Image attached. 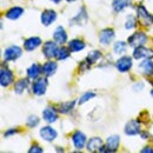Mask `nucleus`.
<instances>
[{
  "label": "nucleus",
  "instance_id": "f257e3e1",
  "mask_svg": "<svg viewBox=\"0 0 153 153\" xmlns=\"http://www.w3.org/2000/svg\"><path fill=\"white\" fill-rule=\"evenodd\" d=\"M137 19L144 26H150L153 24V16L150 14L144 5H139L137 7Z\"/></svg>",
  "mask_w": 153,
  "mask_h": 153
},
{
  "label": "nucleus",
  "instance_id": "f03ea898",
  "mask_svg": "<svg viewBox=\"0 0 153 153\" xmlns=\"http://www.w3.org/2000/svg\"><path fill=\"white\" fill-rule=\"evenodd\" d=\"M146 41H147V36L144 32H135L127 39V44L134 48L139 47V46H144L146 44Z\"/></svg>",
  "mask_w": 153,
  "mask_h": 153
},
{
  "label": "nucleus",
  "instance_id": "7ed1b4c3",
  "mask_svg": "<svg viewBox=\"0 0 153 153\" xmlns=\"http://www.w3.org/2000/svg\"><path fill=\"white\" fill-rule=\"evenodd\" d=\"M58 42L56 41H46L44 44V47H42V54L47 59H52V58H57L58 53V47L57 45Z\"/></svg>",
  "mask_w": 153,
  "mask_h": 153
},
{
  "label": "nucleus",
  "instance_id": "20e7f679",
  "mask_svg": "<svg viewBox=\"0 0 153 153\" xmlns=\"http://www.w3.org/2000/svg\"><path fill=\"white\" fill-rule=\"evenodd\" d=\"M21 54H22V50L19 46H10L4 52V59L5 61H14L21 57Z\"/></svg>",
  "mask_w": 153,
  "mask_h": 153
},
{
  "label": "nucleus",
  "instance_id": "39448f33",
  "mask_svg": "<svg viewBox=\"0 0 153 153\" xmlns=\"http://www.w3.org/2000/svg\"><path fill=\"white\" fill-rule=\"evenodd\" d=\"M47 88V79L46 78H37L34 82L32 84V92L36 96H42L45 94Z\"/></svg>",
  "mask_w": 153,
  "mask_h": 153
},
{
  "label": "nucleus",
  "instance_id": "423d86ee",
  "mask_svg": "<svg viewBox=\"0 0 153 153\" xmlns=\"http://www.w3.org/2000/svg\"><path fill=\"white\" fill-rule=\"evenodd\" d=\"M133 62H132V58L127 57V56H124V57L119 58L115 62V66L118 68L119 72L121 73H126L127 71H130V68L132 67Z\"/></svg>",
  "mask_w": 153,
  "mask_h": 153
},
{
  "label": "nucleus",
  "instance_id": "0eeeda50",
  "mask_svg": "<svg viewBox=\"0 0 153 153\" xmlns=\"http://www.w3.org/2000/svg\"><path fill=\"white\" fill-rule=\"evenodd\" d=\"M87 151L88 152H105L104 141L98 137L91 138V140H88L87 143Z\"/></svg>",
  "mask_w": 153,
  "mask_h": 153
},
{
  "label": "nucleus",
  "instance_id": "6e6552de",
  "mask_svg": "<svg viewBox=\"0 0 153 153\" xmlns=\"http://www.w3.org/2000/svg\"><path fill=\"white\" fill-rule=\"evenodd\" d=\"M13 80H14L13 72L11 70H8V68L2 67L1 71H0V84H1V86L2 87H7L11 84H13Z\"/></svg>",
  "mask_w": 153,
  "mask_h": 153
},
{
  "label": "nucleus",
  "instance_id": "1a4fd4ad",
  "mask_svg": "<svg viewBox=\"0 0 153 153\" xmlns=\"http://www.w3.org/2000/svg\"><path fill=\"white\" fill-rule=\"evenodd\" d=\"M114 37H115L114 31H113L112 28H105V30H102V31L100 32V34H99V41H100V44H102L104 46H107V45H110V44L113 41Z\"/></svg>",
  "mask_w": 153,
  "mask_h": 153
},
{
  "label": "nucleus",
  "instance_id": "9d476101",
  "mask_svg": "<svg viewBox=\"0 0 153 153\" xmlns=\"http://www.w3.org/2000/svg\"><path fill=\"white\" fill-rule=\"evenodd\" d=\"M134 59H151L153 58V51L150 48H146L145 46H139L135 47L133 51Z\"/></svg>",
  "mask_w": 153,
  "mask_h": 153
},
{
  "label": "nucleus",
  "instance_id": "9b49d317",
  "mask_svg": "<svg viewBox=\"0 0 153 153\" xmlns=\"http://www.w3.org/2000/svg\"><path fill=\"white\" fill-rule=\"evenodd\" d=\"M72 141L76 150H82L86 145V135L81 131H76L72 134Z\"/></svg>",
  "mask_w": 153,
  "mask_h": 153
},
{
  "label": "nucleus",
  "instance_id": "f8f14e48",
  "mask_svg": "<svg viewBox=\"0 0 153 153\" xmlns=\"http://www.w3.org/2000/svg\"><path fill=\"white\" fill-rule=\"evenodd\" d=\"M56 19H57V13L53 10H45L41 13V17H40L41 24L44 26H50L52 22L56 21Z\"/></svg>",
  "mask_w": 153,
  "mask_h": 153
},
{
  "label": "nucleus",
  "instance_id": "ddd939ff",
  "mask_svg": "<svg viewBox=\"0 0 153 153\" xmlns=\"http://www.w3.org/2000/svg\"><path fill=\"white\" fill-rule=\"evenodd\" d=\"M120 144V137L119 135H110L106 140L105 145V152H115Z\"/></svg>",
  "mask_w": 153,
  "mask_h": 153
},
{
  "label": "nucleus",
  "instance_id": "4468645a",
  "mask_svg": "<svg viewBox=\"0 0 153 153\" xmlns=\"http://www.w3.org/2000/svg\"><path fill=\"white\" fill-rule=\"evenodd\" d=\"M57 135V131L51 126H44L42 128H40V137L46 141H53Z\"/></svg>",
  "mask_w": 153,
  "mask_h": 153
},
{
  "label": "nucleus",
  "instance_id": "2eb2a0df",
  "mask_svg": "<svg viewBox=\"0 0 153 153\" xmlns=\"http://www.w3.org/2000/svg\"><path fill=\"white\" fill-rule=\"evenodd\" d=\"M40 45H41V39L39 37H31V38L26 39L24 41V48L27 52L34 51L36 48H38Z\"/></svg>",
  "mask_w": 153,
  "mask_h": 153
},
{
  "label": "nucleus",
  "instance_id": "dca6fc26",
  "mask_svg": "<svg viewBox=\"0 0 153 153\" xmlns=\"http://www.w3.org/2000/svg\"><path fill=\"white\" fill-rule=\"evenodd\" d=\"M42 118L46 123L52 124L54 121H57L58 119V112L54 107H47L42 111Z\"/></svg>",
  "mask_w": 153,
  "mask_h": 153
},
{
  "label": "nucleus",
  "instance_id": "f3484780",
  "mask_svg": "<svg viewBox=\"0 0 153 153\" xmlns=\"http://www.w3.org/2000/svg\"><path fill=\"white\" fill-rule=\"evenodd\" d=\"M125 133L127 135H137L140 133V124L138 120H130L125 125Z\"/></svg>",
  "mask_w": 153,
  "mask_h": 153
},
{
  "label": "nucleus",
  "instance_id": "a211bd4d",
  "mask_svg": "<svg viewBox=\"0 0 153 153\" xmlns=\"http://www.w3.org/2000/svg\"><path fill=\"white\" fill-rule=\"evenodd\" d=\"M53 39L59 45H62L67 41V33L62 26H58L56 31L53 32Z\"/></svg>",
  "mask_w": 153,
  "mask_h": 153
},
{
  "label": "nucleus",
  "instance_id": "6ab92c4d",
  "mask_svg": "<svg viewBox=\"0 0 153 153\" xmlns=\"http://www.w3.org/2000/svg\"><path fill=\"white\" fill-rule=\"evenodd\" d=\"M24 8L22 7H19V6H14L12 8H10L6 13H5V17L7 19H11V20H16V19H19L20 17L24 14Z\"/></svg>",
  "mask_w": 153,
  "mask_h": 153
},
{
  "label": "nucleus",
  "instance_id": "aec40b11",
  "mask_svg": "<svg viewBox=\"0 0 153 153\" xmlns=\"http://www.w3.org/2000/svg\"><path fill=\"white\" fill-rule=\"evenodd\" d=\"M86 21H87V13H86V10H85L84 7H82V8H80L79 13L76 14L73 19L70 20L71 25H72V24H76V25H79V26L85 25V24H86Z\"/></svg>",
  "mask_w": 153,
  "mask_h": 153
},
{
  "label": "nucleus",
  "instance_id": "412c9836",
  "mask_svg": "<svg viewBox=\"0 0 153 153\" xmlns=\"http://www.w3.org/2000/svg\"><path fill=\"white\" fill-rule=\"evenodd\" d=\"M57 68H58L57 62L50 60V61H47V62H45V64L42 65V73L46 76H51L56 73Z\"/></svg>",
  "mask_w": 153,
  "mask_h": 153
},
{
  "label": "nucleus",
  "instance_id": "4be33fe9",
  "mask_svg": "<svg viewBox=\"0 0 153 153\" xmlns=\"http://www.w3.org/2000/svg\"><path fill=\"white\" fill-rule=\"evenodd\" d=\"M41 73H42V66H40L39 64H33L27 68V76L30 79L36 80Z\"/></svg>",
  "mask_w": 153,
  "mask_h": 153
},
{
  "label": "nucleus",
  "instance_id": "5701e85b",
  "mask_svg": "<svg viewBox=\"0 0 153 153\" xmlns=\"http://www.w3.org/2000/svg\"><path fill=\"white\" fill-rule=\"evenodd\" d=\"M139 67L141 68V71H143V73H144L145 76H153V61L151 59H145V60L139 65Z\"/></svg>",
  "mask_w": 153,
  "mask_h": 153
},
{
  "label": "nucleus",
  "instance_id": "b1692460",
  "mask_svg": "<svg viewBox=\"0 0 153 153\" xmlns=\"http://www.w3.org/2000/svg\"><path fill=\"white\" fill-rule=\"evenodd\" d=\"M86 47V44L80 40V39H73L70 41L68 44V48L71 50V52H79V51H82L84 48Z\"/></svg>",
  "mask_w": 153,
  "mask_h": 153
},
{
  "label": "nucleus",
  "instance_id": "393cba45",
  "mask_svg": "<svg viewBox=\"0 0 153 153\" xmlns=\"http://www.w3.org/2000/svg\"><path fill=\"white\" fill-rule=\"evenodd\" d=\"M130 5H131V0H113L112 1V7L114 12H121Z\"/></svg>",
  "mask_w": 153,
  "mask_h": 153
},
{
  "label": "nucleus",
  "instance_id": "a878e982",
  "mask_svg": "<svg viewBox=\"0 0 153 153\" xmlns=\"http://www.w3.org/2000/svg\"><path fill=\"white\" fill-rule=\"evenodd\" d=\"M28 79H20L14 84V92L17 94H21L24 93V91L28 87Z\"/></svg>",
  "mask_w": 153,
  "mask_h": 153
},
{
  "label": "nucleus",
  "instance_id": "bb28decb",
  "mask_svg": "<svg viewBox=\"0 0 153 153\" xmlns=\"http://www.w3.org/2000/svg\"><path fill=\"white\" fill-rule=\"evenodd\" d=\"M74 105H76V101H65V102H61L59 105V112L62 113V114H67L70 113L73 108H74Z\"/></svg>",
  "mask_w": 153,
  "mask_h": 153
},
{
  "label": "nucleus",
  "instance_id": "cd10ccee",
  "mask_svg": "<svg viewBox=\"0 0 153 153\" xmlns=\"http://www.w3.org/2000/svg\"><path fill=\"white\" fill-rule=\"evenodd\" d=\"M100 58H101V52H100V51H92V52H90V53L87 54V57H86L85 60H86L90 65H92V64H96Z\"/></svg>",
  "mask_w": 153,
  "mask_h": 153
},
{
  "label": "nucleus",
  "instance_id": "c85d7f7f",
  "mask_svg": "<svg viewBox=\"0 0 153 153\" xmlns=\"http://www.w3.org/2000/svg\"><path fill=\"white\" fill-rule=\"evenodd\" d=\"M127 48V44L125 41H117L113 46V51L115 54H124L126 52Z\"/></svg>",
  "mask_w": 153,
  "mask_h": 153
},
{
  "label": "nucleus",
  "instance_id": "c756f323",
  "mask_svg": "<svg viewBox=\"0 0 153 153\" xmlns=\"http://www.w3.org/2000/svg\"><path fill=\"white\" fill-rule=\"evenodd\" d=\"M70 53H71V50L67 48V47H60L58 50V53H57V59L58 60H65L67 58L70 57Z\"/></svg>",
  "mask_w": 153,
  "mask_h": 153
},
{
  "label": "nucleus",
  "instance_id": "7c9ffc66",
  "mask_svg": "<svg viewBox=\"0 0 153 153\" xmlns=\"http://www.w3.org/2000/svg\"><path fill=\"white\" fill-rule=\"evenodd\" d=\"M137 20L133 16H128L127 19H126V22H125V28L126 30H132L137 26Z\"/></svg>",
  "mask_w": 153,
  "mask_h": 153
},
{
  "label": "nucleus",
  "instance_id": "2f4dec72",
  "mask_svg": "<svg viewBox=\"0 0 153 153\" xmlns=\"http://www.w3.org/2000/svg\"><path fill=\"white\" fill-rule=\"evenodd\" d=\"M94 97H96V93H94V92H85L82 96L80 97V99H79V104H85V102H87L88 100L93 99Z\"/></svg>",
  "mask_w": 153,
  "mask_h": 153
},
{
  "label": "nucleus",
  "instance_id": "473e14b6",
  "mask_svg": "<svg viewBox=\"0 0 153 153\" xmlns=\"http://www.w3.org/2000/svg\"><path fill=\"white\" fill-rule=\"evenodd\" d=\"M38 124H39V118L37 115H31V117H28V119H27V121H26V125H27L28 127H31V128L36 127Z\"/></svg>",
  "mask_w": 153,
  "mask_h": 153
},
{
  "label": "nucleus",
  "instance_id": "72a5a7b5",
  "mask_svg": "<svg viewBox=\"0 0 153 153\" xmlns=\"http://www.w3.org/2000/svg\"><path fill=\"white\" fill-rule=\"evenodd\" d=\"M42 151H44V150H42V149H41V147H40L39 145H33V146H32V147H31V149L28 150V152H30V153H33V152H42Z\"/></svg>",
  "mask_w": 153,
  "mask_h": 153
},
{
  "label": "nucleus",
  "instance_id": "f704fd0d",
  "mask_svg": "<svg viewBox=\"0 0 153 153\" xmlns=\"http://www.w3.org/2000/svg\"><path fill=\"white\" fill-rule=\"evenodd\" d=\"M17 132H18V130H16V128H10L8 131H6V132H5V134H4V135H5V137H10V135L16 134Z\"/></svg>",
  "mask_w": 153,
  "mask_h": 153
},
{
  "label": "nucleus",
  "instance_id": "c9c22d12",
  "mask_svg": "<svg viewBox=\"0 0 153 153\" xmlns=\"http://www.w3.org/2000/svg\"><path fill=\"white\" fill-rule=\"evenodd\" d=\"M143 88H144V84H143V82H138V84H135L133 86L134 91H140V90H143Z\"/></svg>",
  "mask_w": 153,
  "mask_h": 153
},
{
  "label": "nucleus",
  "instance_id": "e433bc0d",
  "mask_svg": "<svg viewBox=\"0 0 153 153\" xmlns=\"http://www.w3.org/2000/svg\"><path fill=\"white\" fill-rule=\"evenodd\" d=\"M141 152H153V150L152 149H150V147H146V149H143Z\"/></svg>",
  "mask_w": 153,
  "mask_h": 153
},
{
  "label": "nucleus",
  "instance_id": "4c0bfd02",
  "mask_svg": "<svg viewBox=\"0 0 153 153\" xmlns=\"http://www.w3.org/2000/svg\"><path fill=\"white\" fill-rule=\"evenodd\" d=\"M51 1H53V2H54V4H58V2H60V1H61V0H51Z\"/></svg>",
  "mask_w": 153,
  "mask_h": 153
},
{
  "label": "nucleus",
  "instance_id": "58836bf2",
  "mask_svg": "<svg viewBox=\"0 0 153 153\" xmlns=\"http://www.w3.org/2000/svg\"><path fill=\"white\" fill-rule=\"evenodd\" d=\"M66 1H70L71 2V1H76V0H66Z\"/></svg>",
  "mask_w": 153,
  "mask_h": 153
},
{
  "label": "nucleus",
  "instance_id": "ea45409f",
  "mask_svg": "<svg viewBox=\"0 0 153 153\" xmlns=\"http://www.w3.org/2000/svg\"><path fill=\"white\" fill-rule=\"evenodd\" d=\"M151 93H152V96H153V88H152V91H151Z\"/></svg>",
  "mask_w": 153,
  "mask_h": 153
}]
</instances>
